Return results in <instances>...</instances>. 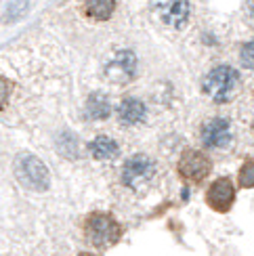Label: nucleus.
I'll use <instances>...</instances> for the list:
<instances>
[{
  "mask_svg": "<svg viewBox=\"0 0 254 256\" xmlns=\"http://www.w3.org/2000/svg\"><path fill=\"white\" fill-rule=\"evenodd\" d=\"M242 86V78H240V72L231 66H216L210 70L204 82H202V90L204 94L214 101V103H229L238 97Z\"/></svg>",
  "mask_w": 254,
  "mask_h": 256,
  "instance_id": "f257e3e1",
  "label": "nucleus"
},
{
  "mask_svg": "<svg viewBox=\"0 0 254 256\" xmlns=\"http://www.w3.org/2000/svg\"><path fill=\"white\" fill-rule=\"evenodd\" d=\"M156 8H158V15H160L162 24L174 30L185 28L189 21V13H192V4L183 2V0H176V2H158Z\"/></svg>",
  "mask_w": 254,
  "mask_h": 256,
  "instance_id": "1a4fd4ad",
  "label": "nucleus"
},
{
  "mask_svg": "<svg viewBox=\"0 0 254 256\" xmlns=\"http://www.w3.org/2000/svg\"><path fill=\"white\" fill-rule=\"evenodd\" d=\"M145 116H147V110H145V103L141 99H136V97H126L122 103H120V108H118V118L122 124L126 126H136V124H141L145 120Z\"/></svg>",
  "mask_w": 254,
  "mask_h": 256,
  "instance_id": "9d476101",
  "label": "nucleus"
},
{
  "mask_svg": "<svg viewBox=\"0 0 254 256\" xmlns=\"http://www.w3.org/2000/svg\"><path fill=\"white\" fill-rule=\"evenodd\" d=\"M80 256H92V254H80Z\"/></svg>",
  "mask_w": 254,
  "mask_h": 256,
  "instance_id": "a211bd4d",
  "label": "nucleus"
},
{
  "mask_svg": "<svg viewBox=\"0 0 254 256\" xmlns=\"http://www.w3.org/2000/svg\"><path fill=\"white\" fill-rule=\"evenodd\" d=\"M15 176L19 178V183H24L26 187L34 189V191H44L48 189L50 183V174L48 168L44 166L40 158L32 156V154H21L15 158Z\"/></svg>",
  "mask_w": 254,
  "mask_h": 256,
  "instance_id": "20e7f679",
  "label": "nucleus"
},
{
  "mask_svg": "<svg viewBox=\"0 0 254 256\" xmlns=\"http://www.w3.org/2000/svg\"><path fill=\"white\" fill-rule=\"evenodd\" d=\"M240 63L246 70H254V38L242 44V48H240Z\"/></svg>",
  "mask_w": 254,
  "mask_h": 256,
  "instance_id": "2eb2a0df",
  "label": "nucleus"
},
{
  "mask_svg": "<svg viewBox=\"0 0 254 256\" xmlns=\"http://www.w3.org/2000/svg\"><path fill=\"white\" fill-rule=\"evenodd\" d=\"M156 172H158V166L154 160L145 154H136L126 160V164L122 168V183L130 191L143 194V191L154 183Z\"/></svg>",
  "mask_w": 254,
  "mask_h": 256,
  "instance_id": "f03ea898",
  "label": "nucleus"
},
{
  "mask_svg": "<svg viewBox=\"0 0 254 256\" xmlns=\"http://www.w3.org/2000/svg\"><path fill=\"white\" fill-rule=\"evenodd\" d=\"M238 185L242 189H252L254 187V158H248L242 164L240 172H238Z\"/></svg>",
  "mask_w": 254,
  "mask_h": 256,
  "instance_id": "4468645a",
  "label": "nucleus"
},
{
  "mask_svg": "<svg viewBox=\"0 0 254 256\" xmlns=\"http://www.w3.org/2000/svg\"><path fill=\"white\" fill-rule=\"evenodd\" d=\"M6 94H8V86H6V82L0 78V110H2L6 103Z\"/></svg>",
  "mask_w": 254,
  "mask_h": 256,
  "instance_id": "dca6fc26",
  "label": "nucleus"
},
{
  "mask_svg": "<svg viewBox=\"0 0 254 256\" xmlns=\"http://www.w3.org/2000/svg\"><path fill=\"white\" fill-rule=\"evenodd\" d=\"M176 170L185 180L192 183H202L204 178H208L210 170H212V160H210L204 152L200 149H185L178 158Z\"/></svg>",
  "mask_w": 254,
  "mask_h": 256,
  "instance_id": "39448f33",
  "label": "nucleus"
},
{
  "mask_svg": "<svg viewBox=\"0 0 254 256\" xmlns=\"http://www.w3.org/2000/svg\"><path fill=\"white\" fill-rule=\"evenodd\" d=\"M112 114V105L103 92H92L86 101V116L90 120H105Z\"/></svg>",
  "mask_w": 254,
  "mask_h": 256,
  "instance_id": "f8f14e48",
  "label": "nucleus"
},
{
  "mask_svg": "<svg viewBox=\"0 0 254 256\" xmlns=\"http://www.w3.org/2000/svg\"><path fill=\"white\" fill-rule=\"evenodd\" d=\"M200 138L208 149H229L234 143V128L227 118H210L200 130Z\"/></svg>",
  "mask_w": 254,
  "mask_h": 256,
  "instance_id": "423d86ee",
  "label": "nucleus"
},
{
  "mask_svg": "<svg viewBox=\"0 0 254 256\" xmlns=\"http://www.w3.org/2000/svg\"><path fill=\"white\" fill-rule=\"evenodd\" d=\"M88 152H90V156H92L94 160H101V162H110V160L118 158L120 147H118V143H116L112 136L101 134V136H97V138H92V141H90Z\"/></svg>",
  "mask_w": 254,
  "mask_h": 256,
  "instance_id": "9b49d317",
  "label": "nucleus"
},
{
  "mask_svg": "<svg viewBox=\"0 0 254 256\" xmlns=\"http://www.w3.org/2000/svg\"><path fill=\"white\" fill-rule=\"evenodd\" d=\"M206 204L214 212H220V214L229 212L236 204V185H234V180H231L229 176L216 178L206 191Z\"/></svg>",
  "mask_w": 254,
  "mask_h": 256,
  "instance_id": "0eeeda50",
  "label": "nucleus"
},
{
  "mask_svg": "<svg viewBox=\"0 0 254 256\" xmlns=\"http://www.w3.org/2000/svg\"><path fill=\"white\" fill-rule=\"evenodd\" d=\"M105 74H108V78L112 82H118V84L130 82L136 76V55L132 50H120L118 55L108 63Z\"/></svg>",
  "mask_w": 254,
  "mask_h": 256,
  "instance_id": "6e6552de",
  "label": "nucleus"
},
{
  "mask_svg": "<svg viewBox=\"0 0 254 256\" xmlns=\"http://www.w3.org/2000/svg\"><path fill=\"white\" fill-rule=\"evenodd\" d=\"M86 238L92 246L110 248L122 238V225L108 212H92L86 218Z\"/></svg>",
  "mask_w": 254,
  "mask_h": 256,
  "instance_id": "7ed1b4c3",
  "label": "nucleus"
},
{
  "mask_svg": "<svg viewBox=\"0 0 254 256\" xmlns=\"http://www.w3.org/2000/svg\"><path fill=\"white\" fill-rule=\"evenodd\" d=\"M86 15L94 21H105L110 19L114 8H116V2L114 0H90V2H86Z\"/></svg>",
  "mask_w": 254,
  "mask_h": 256,
  "instance_id": "ddd939ff",
  "label": "nucleus"
},
{
  "mask_svg": "<svg viewBox=\"0 0 254 256\" xmlns=\"http://www.w3.org/2000/svg\"><path fill=\"white\" fill-rule=\"evenodd\" d=\"M246 6H248V13H250V17L254 19V2H248Z\"/></svg>",
  "mask_w": 254,
  "mask_h": 256,
  "instance_id": "f3484780",
  "label": "nucleus"
}]
</instances>
